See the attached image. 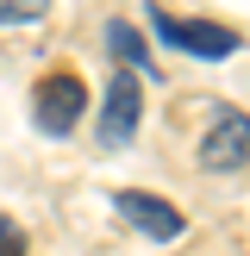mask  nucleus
I'll use <instances>...</instances> for the list:
<instances>
[{
	"mask_svg": "<svg viewBox=\"0 0 250 256\" xmlns=\"http://www.w3.org/2000/svg\"><path fill=\"white\" fill-rule=\"evenodd\" d=\"M138 119H144V75L138 69H119L106 88V106H100V144L119 150L138 138Z\"/></svg>",
	"mask_w": 250,
	"mask_h": 256,
	"instance_id": "nucleus-3",
	"label": "nucleus"
},
{
	"mask_svg": "<svg viewBox=\"0 0 250 256\" xmlns=\"http://www.w3.org/2000/svg\"><path fill=\"white\" fill-rule=\"evenodd\" d=\"M32 112H38V132L69 138L75 125H82V112H88V82L75 69H50L44 82H38V94H32Z\"/></svg>",
	"mask_w": 250,
	"mask_h": 256,
	"instance_id": "nucleus-1",
	"label": "nucleus"
},
{
	"mask_svg": "<svg viewBox=\"0 0 250 256\" xmlns=\"http://www.w3.org/2000/svg\"><path fill=\"white\" fill-rule=\"evenodd\" d=\"M150 19H156V38H162L169 50H188V56H206V62L232 56V50L244 44L232 25H212V19H169L162 6H150Z\"/></svg>",
	"mask_w": 250,
	"mask_h": 256,
	"instance_id": "nucleus-2",
	"label": "nucleus"
},
{
	"mask_svg": "<svg viewBox=\"0 0 250 256\" xmlns=\"http://www.w3.org/2000/svg\"><path fill=\"white\" fill-rule=\"evenodd\" d=\"M44 12H50V0H0V25H32Z\"/></svg>",
	"mask_w": 250,
	"mask_h": 256,
	"instance_id": "nucleus-7",
	"label": "nucleus"
},
{
	"mask_svg": "<svg viewBox=\"0 0 250 256\" xmlns=\"http://www.w3.org/2000/svg\"><path fill=\"white\" fill-rule=\"evenodd\" d=\"M106 50H112L119 62H132L138 75H150V50H144V38H138V25L112 19V25H106Z\"/></svg>",
	"mask_w": 250,
	"mask_h": 256,
	"instance_id": "nucleus-6",
	"label": "nucleus"
},
{
	"mask_svg": "<svg viewBox=\"0 0 250 256\" xmlns=\"http://www.w3.org/2000/svg\"><path fill=\"white\" fill-rule=\"evenodd\" d=\"M200 162H206L212 175H232L250 162V112L244 106H225L219 119L206 125V138H200Z\"/></svg>",
	"mask_w": 250,
	"mask_h": 256,
	"instance_id": "nucleus-4",
	"label": "nucleus"
},
{
	"mask_svg": "<svg viewBox=\"0 0 250 256\" xmlns=\"http://www.w3.org/2000/svg\"><path fill=\"white\" fill-rule=\"evenodd\" d=\"M112 212H119L125 225H138V232L150 238V244H175V238H188V219H182V206H169V200H156V194H112Z\"/></svg>",
	"mask_w": 250,
	"mask_h": 256,
	"instance_id": "nucleus-5",
	"label": "nucleus"
},
{
	"mask_svg": "<svg viewBox=\"0 0 250 256\" xmlns=\"http://www.w3.org/2000/svg\"><path fill=\"white\" fill-rule=\"evenodd\" d=\"M0 256H25V238H19L12 219H0Z\"/></svg>",
	"mask_w": 250,
	"mask_h": 256,
	"instance_id": "nucleus-8",
	"label": "nucleus"
}]
</instances>
